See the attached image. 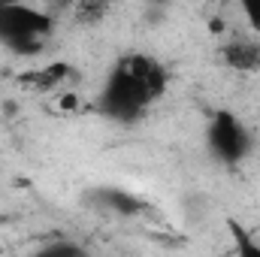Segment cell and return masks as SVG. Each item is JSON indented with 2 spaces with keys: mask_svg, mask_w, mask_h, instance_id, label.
<instances>
[{
  "mask_svg": "<svg viewBox=\"0 0 260 257\" xmlns=\"http://www.w3.org/2000/svg\"><path fill=\"white\" fill-rule=\"evenodd\" d=\"M206 151L221 167H239L251 154V133L245 121L230 109L212 112L206 124Z\"/></svg>",
  "mask_w": 260,
  "mask_h": 257,
  "instance_id": "3",
  "label": "cell"
},
{
  "mask_svg": "<svg viewBox=\"0 0 260 257\" xmlns=\"http://www.w3.org/2000/svg\"><path fill=\"white\" fill-rule=\"evenodd\" d=\"M227 230L233 236V251H236V257H260V239L251 230H245L236 218L227 221Z\"/></svg>",
  "mask_w": 260,
  "mask_h": 257,
  "instance_id": "6",
  "label": "cell"
},
{
  "mask_svg": "<svg viewBox=\"0 0 260 257\" xmlns=\"http://www.w3.org/2000/svg\"><path fill=\"white\" fill-rule=\"evenodd\" d=\"M103 203H106L109 209H115L118 215H133V212H139V209H142L136 197H130L127 191H115V188L103 191Z\"/></svg>",
  "mask_w": 260,
  "mask_h": 257,
  "instance_id": "7",
  "label": "cell"
},
{
  "mask_svg": "<svg viewBox=\"0 0 260 257\" xmlns=\"http://www.w3.org/2000/svg\"><path fill=\"white\" fill-rule=\"evenodd\" d=\"M34 257H91L82 245L76 242H49L46 248H40Z\"/></svg>",
  "mask_w": 260,
  "mask_h": 257,
  "instance_id": "8",
  "label": "cell"
},
{
  "mask_svg": "<svg viewBox=\"0 0 260 257\" xmlns=\"http://www.w3.org/2000/svg\"><path fill=\"white\" fill-rule=\"evenodd\" d=\"M242 15L254 30V37H260V0H242Z\"/></svg>",
  "mask_w": 260,
  "mask_h": 257,
  "instance_id": "10",
  "label": "cell"
},
{
  "mask_svg": "<svg viewBox=\"0 0 260 257\" xmlns=\"http://www.w3.org/2000/svg\"><path fill=\"white\" fill-rule=\"evenodd\" d=\"M73 76H76V67L73 64L55 61V64H49V67L30 70L27 76H21V82H24V85H34V88H40V91H55V88H61L64 82H70Z\"/></svg>",
  "mask_w": 260,
  "mask_h": 257,
  "instance_id": "5",
  "label": "cell"
},
{
  "mask_svg": "<svg viewBox=\"0 0 260 257\" xmlns=\"http://www.w3.org/2000/svg\"><path fill=\"white\" fill-rule=\"evenodd\" d=\"M106 12H109V6H106V3H94V0H82V3L76 6V18H79L82 24H97Z\"/></svg>",
  "mask_w": 260,
  "mask_h": 257,
  "instance_id": "9",
  "label": "cell"
},
{
  "mask_svg": "<svg viewBox=\"0 0 260 257\" xmlns=\"http://www.w3.org/2000/svg\"><path fill=\"white\" fill-rule=\"evenodd\" d=\"M170 88V73L151 55L133 52L118 58L103 79L97 109L118 124L139 121Z\"/></svg>",
  "mask_w": 260,
  "mask_h": 257,
  "instance_id": "1",
  "label": "cell"
},
{
  "mask_svg": "<svg viewBox=\"0 0 260 257\" xmlns=\"http://www.w3.org/2000/svg\"><path fill=\"white\" fill-rule=\"evenodd\" d=\"M55 18L27 3H6L0 0V46L15 55H37L43 52L46 40L52 37Z\"/></svg>",
  "mask_w": 260,
  "mask_h": 257,
  "instance_id": "2",
  "label": "cell"
},
{
  "mask_svg": "<svg viewBox=\"0 0 260 257\" xmlns=\"http://www.w3.org/2000/svg\"><path fill=\"white\" fill-rule=\"evenodd\" d=\"M221 61L236 73H257L260 70V37L239 34L221 46Z\"/></svg>",
  "mask_w": 260,
  "mask_h": 257,
  "instance_id": "4",
  "label": "cell"
}]
</instances>
